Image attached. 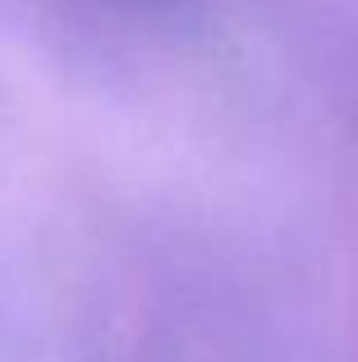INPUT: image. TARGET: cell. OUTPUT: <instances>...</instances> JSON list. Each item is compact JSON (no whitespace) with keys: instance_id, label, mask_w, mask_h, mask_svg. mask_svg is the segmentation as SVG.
<instances>
[]
</instances>
